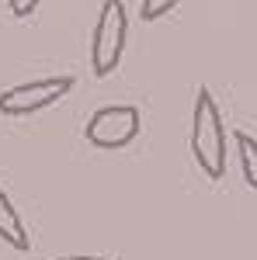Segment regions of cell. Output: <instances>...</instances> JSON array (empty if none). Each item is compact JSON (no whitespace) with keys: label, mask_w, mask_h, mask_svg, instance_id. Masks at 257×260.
Instances as JSON below:
<instances>
[{"label":"cell","mask_w":257,"mask_h":260,"mask_svg":"<svg viewBox=\"0 0 257 260\" xmlns=\"http://www.w3.org/2000/svg\"><path fill=\"white\" fill-rule=\"evenodd\" d=\"M191 156L198 170L209 180H219L226 174V128L222 115L209 87H198L195 111H191Z\"/></svg>","instance_id":"obj_1"},{"label":"cell","mask_w":257,"mask_h":260,"mask_svg":"<svg viewBox=\"0 0 257 260\" xmlns=\"http://www.w3.org/2000/svg\"><path fill=\"white\" fill-rule=\"evenodd\" d=\"M125 39H129V14L122 0H104L101 4L98 24H94V39H91V70L94 77H111L122 62L125 52Z\"/></svg>","instance_id":"obj_2"},{"label":"cell","mask_w":257,"mask_h":260,"mask_svg":"<svg viewBox=\"0 0 257 260\" xmlns=\"http://www.w3.org/2000/svg\"><path fill=\"white\" fill-rule=\"evenodd\" d=\"M73 77H42V80H28L18 83V87H7L0 90V115L7 118H28L35 111H45L52 108L56 101H63L70 90H73Z\"/></svg>","instance_id":"obj_3"},{"label":"cell","mask_w":257,"mask_h":260,"mask_svg":"<svg viewBox=\"0 0 257 260\" xmlns=\"http://www.w3.org/2000/svg\"><path fill=\"white\" fill-rule=\"evenodd\" d=\"M139 128H142V115L136 104H108L91 115L83 136L98 149H122L139 136Z\"/></svg>","instance_id":"obj_4"},{"label":"cell","mask_w":257,"mask_h":260,"mask_svg":"<svg viewBox=\"0 0 257 260\" xmlns=\"http://www.w3.org/2000/svg\"><path fill=\"white\" fill-rule=\"evenodd\" d=\"M0 240L7 243V246H14V250H21V253L32 246L28 229H24L18 208H14V201L7 198V191H4V187H0Z\"/></svg>","instance_id":"obj_5"},{"label":"cell","mask_w":257,"mask_h":260,"mask_svg":"<svg viewBox=\"0 0 257 260\" xmlns=\"http://www.w3.org/2000/svg\"><path fill=\"white\" fill-rule=\"evenodd\" d=\"M237 153H240V174L247 180V187L257 194V139L247 132H237Z\"/></svg>","instance_id":"obj_6"},{"label":"cell","mask_w":257,"mask_h":260,"mask_svg":"<svg viewBox=\"0 0 257 260\" xmlns=\"http://www.w3.org/2000/svg\"><path fill=\"white\" fill-rule=\"evenodd\" d=\"M174 7H178V0H142L139 14H142V21H160L163 14H170Z\"/></svg>","instance_id":"obj_7"},{"label":"cell","mask_w":257,"mask_h":260,"mask_svg":"<svg viewBox=\"0 0 257 260\" xmlns=\"http://www.w3.org/2000/svg\"><path fill=\"white\" fill-rule=\"evenodd\" d=\"M39 4L42 0H11V14H14V18H28V14H35Z\"/></svg>","instance_id":"obj_8"},{"label":"cell","mask_w":257,"mask_h":260,"mask_svg":"<svg viewBox=\"0 0 257 260\" xmlns=\"http://www.w3.org/2000/svg\"><path fill=\"white\" fill-rule=\"evenodd\" d=\"M56 260H119V257H56Z\"/></svg>","instance_id":"obj_9"}]
</instances>
